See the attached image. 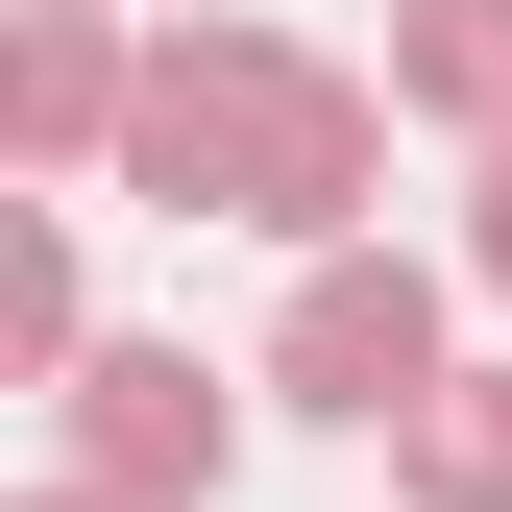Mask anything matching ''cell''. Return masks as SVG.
<instances>
[{
    "instance_id": "9c48e42d",
    "label": "cell",
    "mask_w": 512,
    "mask_h": 512,
    "mask_svg": "<svg viewBox=\"0 0 512 512\" xmlns=\"http://www.w3.org/2000/svg\"><path fill=\"white\" fill-rule=\"evenodd\" d=\"M49 512H122V488H49Z\"/></svg>"
},
{
    "instance_id": "3957f363",
    "label": "cell",
    "mask_w": 512,
    "mask_h": 512,
    "mask_svg": "<svg viewBox=\"0 0 512 512\" xmlns=\"http://www.w3.org/2000/svg\"><path fill=\"white\" fill-rule=\"evenodd\" d=\"M49 439H74V488H122V512H220L244 488V391L196 342H98L74 391H49Z\"/></svg>"
},
{
    "instance_id": "52a82bcc",
    "label": "cell",
    "mask_w": 512,
    "mask_h": 512,
    "mask_svg": "<svg viewBox=\"0 0 512 512\" xmlns=\"http://www.w3.org/2000/svg\"><path fill=\"white\" fill-rule=\"evenodd\" d=\"M0 366H25V391H74V366H98V293H74V220H25V269H0Z\"/></svg>"
},
{
    "instance_id": "5b68a950",
    "label": "cell",
    "mask_w": 512,
    "mask_h": 512,
    "mask_svg": "<svg viewBox=\"0 0 512 512\" xmlns=\"http://www.w3.org/2000/svg\"><path fill=\"white\" fill-rule=\"evenodd\" d=\"M391 488L415 512H512V366H439V391L391 415Z\"/></svg>"
},
{
    "instance_id": "7a4b0ae2",
    "label": "cell",
    "mask_w": 512,
    "mask_h": 512,
    "mask_svg": "<svg viewBox=\"0 0 512 512\" xmlns=\"http://www.w3.org/2000/svg\"><path fill=\"white\" fill-rule=\"evenodd\" d=\"M269 391H293V415H342V439H391V415L439 391V269H415V244H293Z\"/></svg>"
},
{
    "instance_id": "6da1fadb",
    "label": "cell",
    "mask_w": 512,
    "mask_h": 512,
    "mask_svg": "<svg viewBox=\"0 0 512 512\" xmlns=\"http://www.w3.org/2000/svg\"><path fill=\"white\" fill-rule=\"evenodd\" d=\"M391 74H342V49L293 25H147V98H122V196L147 220H269V244H366L391 196Z\"/></svg>"
},
{
    "instance_id": "8992f818",
    "label": "cell",
    "mask_w": 512,
    "mask_h": 512,
    "mask_svg": "<svg viewBox=\"0 0 512 512\" xmlns=\"http://www.w3.org/2000/svg\"><path fill=\"white\" fill-rule=\"evenodd\" d=\"M391 98L488 147V122H512V0H391Z\"/></svg>"
},
{
    "instance_id": "ba28073f",
    "label": "cell",
    "mask_w": 512,
    "mask_h": 512,
    "mask_svg": "<svg viewBox=\"0 0 512 512\" xmlns=\"http://www.w3.org/2000/svg\"><path fill=\"white\" fill-rule=\"evenodd\" d=\"M464 293H512V122H488V171H464Z\"/></svg>"
},
{
    "instance_id": "277c9868",
    "label": "cell",
    "mask_w": 512,
    "mask_h": 512,
    "mask_svg": "<svg viewBox=\"0 0 512 512\" xmlns=\"http://www.w3.org/2000/svg\"><path fill=\"white\" fill-rule=\"evenodd\" d=\"M122 98H147V49H122L98 0H25V25H0V147H25L49 196H74V171H122Z\"/></svg>"
}]
</instances>
